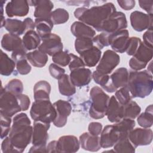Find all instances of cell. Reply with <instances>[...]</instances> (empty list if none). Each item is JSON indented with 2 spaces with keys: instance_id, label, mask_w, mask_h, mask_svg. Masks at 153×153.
<instances>
[{
  "instance_id": "1",
  "label": "cell",
  "mask_w": 153,
  "mask_h": 153,
  "mask_svg": "<svg viewBox=\"0 0 153 153\" xmlns=\"http://www.w3.org/2000/svg\"><path fill=\"white\" fill-rule=\"evenodd\" d=\"M25 113L16 115L13 120V125L9 138L16 152H23L32 140L33 127Z\"/></svg>"
},
{
  "instance_id": "2",
  "label": "cell",
  "mask_w": 153,
  "mask_h": 153,
  "mask_svg": "<svg viewBox=\"0 0 153 153\" xmlns=\"http://www.w3.org/2000/svg\"><path fill=\"white\" fill-rule=\"evenodd\" d=\"M115 11H116L115 5L112 2H108L90 8L79 7L75 10L74 14L75 18L80 22L100 32L104 21Z\"/></svg>"
},
{
  "instance_id": "3",
  "label": "cell",
  "mask_w": 153,
  "mask_h": 153,
  "mask_svg": "<svg viewBox=\"0 0 153 153\" xmlns=\"http://www.w3.org/2000/svg\"><path fill=\"white\" fill-rule=\"evenodd\" d=\"M126 87L132 97L145 98L152 91V75L146 70L130 72Z\"/></svg>"
},
{
  "instance_id": "4",
  "label": "cell",
  "mask_w": 153,
  "mask_h": 153,
  "mask_svg": "<svg viewBox=\"0 0 153 153\" xmlns=\"http://www.w3.org/2000/svg\"><path fill=\"white\" fill-rule=\"evenodd\" d=\"M91 101L89 109L90 116L94 119H100L106 114L109 96L99 87H93L90 91Z\"/></svg>"
},
{
  "instance_id": "5",
  "label": "cell",
  "mask_w": 153,
  "mask_h": 153,
  "mask_svg": "<svg viewBox=\"0 0 153 153\" xmlns=\"http://www.w3.org/2000/svg\"><path fill=\"white\" fill-rule=\"evenodd\" d=\"M30 115L34 121H39L50 124L54 120L56 112L50 100H39L33 102Z\"/></svg>"
},
{
  "instance_id": "6",
  "label": "cell",
  "mask_w": 153,
  "mask_h": 153,
  "mask_svg": "<svg viewBox=\"0 0 153 153\" xmlns=\"http://www.w3.org/2000/svg\"><path fill=\"white\" fill-rule=\"evenodd\" d=\"M22 111L17 96L1 88L0 94V113L11 117Z\"/></svg>"
},
{
  "instance_id": "7",
  "label": "cell",
  "mask_w": 153,
  "mask_h": 153,
  "mask_svg": "<svg viewBox=\"0 0 153 153\" xmlns=\"http://www.w3.org/2000/svg\"><path fill=\"white\" fill-rule=\"evenodd\" d=\"M127 27V21L125 14L116 11L104 21L100 32L112 33L125 29Z\"/></svg>"
},
{
  "instance_id": "8",
  "label": "cell",
  "mask_w": 153,
  "mask_h": 153,
  "mask_svg": "<svg viewBox=\"0 0 153 153\" xmlns=\"http://www.w3.org/2000/svg\"><path fill=\"white\" fill-rule=\"evenodd\" d=\"M41 40L42 42L38 47V50L41 52L53 56L63 51V43L59 35L51 33L41 38Z\"/></svg>"
},
{
  "instance_id": "9",
  "label": "cell",
  "mask_w": 153,
  "mask_h": 153,
  "mask_svg": "<svg viewBox=\"0 0 153 153\" xmlns=\"http://www.w3.org/2000/svg\"><path fill=\"white\" fill-rule=\"evenodd\" d=\"M120 62V57L116 52L111 50H107L103 53L96 71L103 74L109 75L119 64Z\"/></svg>"
},
{
  "instance_id": "10",
  "label": "cell",
  "mask_w": 153,
  "mask_h": 153,
  "mask_svg": "<svg viewBox=\"0 0 153 153\" xmlns=\"http://www.w3.org/2000/svg\"><path fill=\"white\" fill-rule=\"evenodd\" d=\"M50 126V123L39 121H34L32 136V143L33 146L46 148L47 142L48 138V130Z\"/></svg>"
},
{
  "instance_id": "11",
  "label": "cell",
  "mask_w": 153,
  "mask_h": 153,
  "mask_svg": "<svg viewBox=\"0 0 153 153\" xmlns=\"http://www.w3.org/2000/svg\"><path fill=\"white\" fill-rule=\"evenodd\" d=\"M128 138L133 145L137 148L139 146L149 145L152 141L153 133L148 128H136L130 131Z\"/></svg>"
},
{
  "instance_id": "12",
  "label": "cell",
  "mask_w": 153,
  "mask_h": 153,
  "mask_svg": "<svg viewBox=\"0 0 153 153\" xmlns=\"http://www.w3.org/2000/svg\"><path fill=\"white\" fill-rule=\"evenodd\" d=\"M152 14H145L139 11H134L130 16L131 25L133 29L137 32L152 29Z\"/></svg>"
},
{
  "instance_id": "13",
  "label": "cell",
  "mask_w": 153,
  "mask_h": 153,
  "mask_svg": "<svg viewBox=\"0 0 153 153\" xmlns=\"http://www.w3.org/2000/svg\"><path fill=\"white\" fill-rule=\"evenodd\" d=\"M53 105L56 112V117L53 123L55 126L62 127L66 125L68 117L71 112V105L69 102L63 100H59Z\"/></svg>"
},
{
  "instance_id": "14",
  "label": "cell",
  "mask_w": 153,
  "mask_h": 153,
  "mask_svg": "<svg viewBox=\"0 0 153 153\" xmlns=\"http://www.w3.org/2000/svg\"><path fill=\"white\" fill-rule=\"evenodd\" d=\"M128 39V31L127 29H123L110 33L109 44L113 51L116 53H123L126 50Z\"/></svg>"
},
{
  "instance_id": "15",
  "label": "cell",
  "mask_w": 153,
  "mask_h": 153,
  "mask_svg": "<svg viewBox=\"0 0 153 153\" xmlns=\"http://www.w3.org/2000/svg\"><path fill=\"white\" fill-rule=\"evenodd\" d=\"M100 134V146L103 148L114 146L121 137L118 130L114 124L106 126Z\"/></svg>"
},
{
  "instance_id": "16",
  "label": "cell",
  "mask_w": 153,
  "mask_h": 153,
  "mask_svg": "<svg viewBox=\"0 0 153 153\" xmlns=\"http://www.w3.org/2000/svg\"><path fill=\"white\" fill-rule=\"evenodd\" d=\"M29 11V2L25 0H12L5 7V13L9 17H23L28 14Z\"/></svg>"
},
{
  "instance_id": "17",
  "label": "cell",
  "mask_w": 153,
  "mask_h": 153,
  "mask_svg": "<svg viewBox=\"0 0 153 153\" xmlns=\"http://www.w3.org/2000/svg\"><path fill=\"white\" fill-rule=\"evenodd\" d=\"M106 115L111 123H116L124 118L123 105L118 102L114 96L109 99Z\"/></svg>"
},
{
  "instance_id": "18",
  "label": "cell",
  "mask_w": 153,
  "mask_h": 153,
  "mask_svg": "<svg viewBox=\"0 0 153 153\" xmlns=\"http://www.w3.org/2000/svg\"><path fill=\"white\" fill-rule=\"evenodd\" d=\"M79 142L72 135H66L59 137L57 140L58 152H76L79 149Z\"/></svg>"
},
{
  "instance_id": "19",
  "label": "cell",
  "mask_w": 153,
  "mask_h": 153,
  "mask_svg": "<svg viewBox=\"0 0 153 153\" xmlns=\"http://www.w3.org/2000/svg\"><path fill=\"white\" fill-rule=\"evenodd\" d=\"M29 4L35 6L34 17L36 19H50L54 7L53 3L50 0L29 1Z\"/></svg>"
},
{
  "instance_id": "20",
  "label": "cell",
  "mask_w": 153,
  "mask_h": 153,
  "mask_svg": "<svg viewBox=\"0 0 153 153\" xmlns=\"http://www.w3.org/2000/svg\"><path fill=\"white\" fill-rule=\"evenodd\" d=\"M69 76L75 86L81 87L90 83L92 79V73L89 69L82 68L71 71Z\"/></svg>"
},
{
  "instance_id": "21",
  "label": "cell",
  "mask_w": 153,
  "mask_h": 153,
  "mask_svg": "<svg viewBox=\"0 0 153 153\" xmlns=\"http://www.w3.org/2000/svg\"><path fill=\"white\" fill-rule=\"evenodd\" d=\"M1 47L5 50L12 52L20 50H26L22 39L19 36L10 33L3 35L1 39Z\"/></svg>"
},
{
  "instance_id": "22",
  "label": "cell",
  "mask_w": 153,
  "mask_h": 153,
  "mask_svg": "<svg viewBox=\"0 0 153 153\" xmlns=\"http://www.w3.org/2000/svg\"><path fill=\"white\" fill-rule=\"evenodd\" d=\"M79 142L81 148L88 151L96 152L101 148L100 137L98 136L92 135L89 132L82 133L79 136Z\"/></svg>"
},
{
  "instance_id": "23",
  "label": "cell",
  "mask_w": 153,
  "mask_h": 153,
  "mask_svg": "<svg viewBox=\"0 0 153 153\" xmlns=\"http://www.w3.org/2000/svg\"><path fill=\"white\" fill-rule=\"evenodd\" d=\"M71 31L76 38H93L96 35V31L93 28L80 21H76L72 23L71 26Z\"/></svg>"
},
{
  "instance_id": "24",
  "label": "cell",
  "mask_w": 153,
  "mask_h": 153,
  "mask_svg": "<svg viewBox=\"0 0 153 153\" xmlns=\"http://www.w3.org/2000/svg\"><path fill=\"white\" fill-rule=\"evenodd\" d=\"M79 55L85 66L88 67H93L99 62L102 52L101 50L96 46H93L91 48L82 52Z\"/></svg>"
},
{
  "instance_id": "25",
  "label": "cell",
  "mask_w": 153,
  "mask_h": 153,
  "mask_svg": "<svg viewBox=\"0 0 153 153\" xmlns=\"http://www.w3.org/2000/svg\"><path fill=\"white\" fill-rule=\"evenodd\" d=\"M129 73L125 68H120L110 75V80L115 90L126 86Z\"/></svg>"
},
{
  "instance_id": "26",
  "label": "cell",
  "mask_w": 153,
  "mask_h": 153,
  "mask_svg": "<svg viewBox=\"0 0 153 153\" xmlns=\"http://www.w3.org/2000/svg\"><path fill=\"white\" fill-rule=\"evenodd\" d=\"M51 85L46 81L37 82L33 87V97L35 100H50Z\"/></svg>"
},
{
  "instance_id": "27",
  "label": "cell",
  "mask_w": 153,
  "mask_h": 153,
  "mask_svg": "<svg viewBox=\"0 0 153 153\" xmlns=\"http://www.w3.org/2000/svg\"><path fill=\"white\" fill-rule=\"evenodd\" d=\"M136 61L146 66L152 58V48L141 42L137 51L132 57Z\"/></svg>"
},
{
  "instance_id": "28",
  "label": "cell",
  "mask_w": 153,
  "mask_h": 153,
  "mask_svg": "<svg viewBox=\"0 0 153 153\" xmlns=\"http://www.w3.org/2000/svg\"><path fill=\"white\" fill-rule=\"evenodd\" d=\"M4 26L9 33L20 36L26 32V26L23 22L16 19H7L5 20Z\"/></svg>"
},
{
  "instance_id": "29",
  "label": "cell",
  "mask_w": 153,
  "mask_h": 153,
  "mask_svg": "<svg viewBox=\"0 0 153 153\" xmlns=\"http://www.w3.org/2000/svg\"><path fill=\"white\" fill-rule=\"evenodd\" d=\"M59 90L60 93L65 96H71L76 92L75 86L72 82L70 76L67 74L62 75L58 79Z\"/></svg>"
},
{
  "instance_id": "30",
  "label": "cell",
  "mask_w": 153,
  "mask_h": 153,
  "mask_svg": "<svg viewBox=\"0 0 153 153\" xmlns=\"http://www.w3.org/2000/svg\"><path fill=\"white\" fill-rule=\"evenodd\" d=\"M23 44L27 51L36 49L41 44V37L34 30L26 32L22 39Z\"/></svg>"
},
{
  "instance_id": "31",
  "label": "cell",
  "mask_w": 153,
  "mask_h": 153,
  "mask_svg": "<svg viewBox=\"0 0 153 153\" xmlns=\"http://www.w3.org/2000/svg\"><path fill=\"white\" fill-rule=\"evenodd\" d=\"M26 57L27 61L32 65L36 68L44 67L48 60L47 54L41 52L39 50H35L27 53Z\"/></svg>"
},
{
  "instance_id": "32",
  "label": "cell",
  "mask_w": 153,
  "mask_h": 153,
  "mask_svg": "<svg viewBox=\"0 0 153 153\" xmlns=\"http://www.w3.org/2000/svg\"><path fill=\"white\" fill-rule=\"evenodd\" d=\"M92 78L94 82L100 85L108 93H114L117 91L111 83L110 75L108 74H103L94 71L92 74Z\"/></svg>"
},
{
  "instance_id": "33",
  "label": "cell",
  "mask_w": 153,
  "mask_h": 153,
  "mask_svg": "<svg viewBox=\"0 0 153 153\" xmlns=\"http://www.w3.org/2000/svg\"><path fill=\"white\" fill-rule=\"evenodd\" d=\"M16 66L15 62L1 50L0 58V74L4 76L10 75L14 70Z\"/></svg>"
},
{
  "instance_id": "34",
  "label": "cell",
  "mask_w": 153,
  "mask_h": 153,
  "mask_svg": "<svg viewBox=\"0 0 153 153\" xmlns=\"http://www.w3.org/2000/svg\"><path fill=\"white\" fill-rule=\"evenodd\" d=\"M35 23L36 32L41 38L51 33L54 25L50 19H36Z\"/></svg>"
},
{
  "instance_id": "35",
  "label": "cell",
  "mask_w": 153,
  "mask_h": 153,
  "mask_svg": "<svg viewBox=\"0 0 153 153\" xmlns=\"http://www.w3.org/2000/svg\"><path fill=\"white\" fill-rule=\"evenodd\" d=\"M114 125L120 134V138H122L128 137V133L135 126V121L134 120L123 118L120 121L115 123Z\"/></svg>"
},
{
  "instance_id": "36",
  "label": "cell",
  "mask_w": 153,
  "mask_h": 153,
  "mask_svg": "<svg viewBox=\"0 0 153 153\" xmlns=\"http://www.w3.org/2000/svg\"><path fill=\"white\" fill-rule=\"evenodd\" d=\"M152 105L148 106L144 112L138 115L137 121L140 126L143 128H149L153 124Z\"/></svg>"
},
{
  "instance_id": "37",
  "label": "cell",
  "mask_w": 153,
  "mask_h": 153,
  "mask_svg": "<svg viewBox=\"0 0 153 153\" xmlns=\"http://www.w3.org/2000/svg\"><path fill=\"white\" fill-rule=\"evenodd\" d=\"M124 118H129L131 120L135 119L141 111L140 107L138 104L133 100H130L127 104L123 105Z\"/></svg>"
},
{
  "instance_id": "38",
  "label": "cell",
  "mask_w": 153,
  "mask_h": 153,
  "mask_svg": "<svg viewBox=\"0 0 153 153\" xmlns=\"http://www.w3.org/2000/svg\"><path fill=\"white\" fill-rule=\"evenodd\" d=\"M135 147L130 142L128 137L120 138L114 145L115 152H135Z\"/></svg>"
},
{
  "instance_id": "39",
  "label": "cell",
  "mask_w": 153,
  "mask_h": 153,
  "mask_svg": "<svg viewBox=\"0 0 153 153\" xmlns=\"http://www.w3.org/2000/svg\"><path fill=\"white\" fill-rule=\"evenodd\" d=\"M69 18V13L64 8H59L53 11L50 19L54 25H60L68 22Z\"/></svg>"
},
{
  "instance_id": "40",
  "label": "cell",
  "mask_w": 153,
  "mask_h": 153,
  "mask_svg": "<svg viewBox=\"0 0 153 153\" xmlns=\"http://www.w3.org/2000/svg\"><path fill=\"white\" fill-rule=\"evenodd\" d=\"M93 46V38H78L75 41V49L79 54Z\"/></svg>"
},
{
  "instance_id": "41",
  "label": "cell",
  "mask_w": 153,
  "mask_h": 153,
  "mask_svg": "<svg viewBox=\"0 0 153 153\" xmlns=\"http://www.w3.org/2000/svg\"><path fill=\"white\" fill-rule=\"evenodd\" d=\"M114 96L118 102L122 105H124L131 100L132 96L126 86L120 88L115 91Z\"/></svg>"
},
{
  "instance_id": "42",
  "label": "cell",
  "mask_w": 153,
  "mask_h": 153,
  "mask_svg": "<svg viewBox=\"0 0 153 153\" xmlns=\"http://www.w3.org/2000/svg\"><path fill=\"white\" fill-rule=\"evenodd\" d=\"M4 88L7 91L17 96L22 94L23 85L21 80L19 79H13L7 83Z\"/></svg>"
},
{
  "instance_id": "43",
  "label": "cell",
  "mask_w": 153,
  "mask_h": 153,
  "mask_svg": "<svg viewBox=\"0 0 153 153\" xmlns=\"http://www.w3.org/2000/svg\"><path fill=\"white\" fill-rule=\"evenodd\" d=\"M70 60L71 57L69 53L66 51H60L52 56L53 62L55 64L62 67L68 65L70 62Z\"/></svg>"
},
{
  "instance_id": "44",
  "label": "cell",
  "mask_w": 153,
  "mask_h": 153,
  "mask_svg": "<svg viewBox=\"0 0 153 153\" xmlns=\"http://www.w3.org/2000/svg\"><path fill=\"white\" fill-rule=\"evenodd\" d=\"M1 117V138L2 139H5L7 136L10 133L11 130V117L4 115L0 113Z\"/></svg>"
},
{
  "instance_id": "45",
  "label": "cell",
  "mask_w": 153,
  "mask_h": 153,
  "mask_svg": "<svg viewBox=\"0 0 153 153\" xmlns=\"http://www.w3.org/2000/svg\"><path fill=\"white\" fill-rule=\"evenodd\" d=\"M109 34L106 32H102L101 33L97 35L93 38V43L96 44V47L100 50L103 48L109 45Z\"/></svg>"
},
{
  "instance_id": "46",
  "label": "cell",
  "mask_w": 153,
  "mask_h": 153,
  "mask_svg": "<svg viewBox=\"0 0 153 153\" xmlns=\"http://www.w3.org/2000/svg\"><path fill=\"white\" fill-rule=\"evenodd\" d=\"M141 40L139 38L136 36H132L129 38L126 52L129 56H133L137 51L139 46L141 43Z\"/></svg>"
},
{
  "instance_id": "47",
  "label": "cell",
  "mask_w": 153,
  "mask_h": 153,
  "mask_svg": "<svg viewBox=\"0 0 153 153\" xmlns=\"http://www.w3.org/2000/svg\"><path fill=\"white\" fill-rule=\"evenodd\" d=\"M69 55L71 60L68 65L71 71L76 69L85 68V66L80 57H78L72 53H69Z\"/></svg>"
},
{
  "instance_id": "48",
  "label": "cell",
  "mask_w": 153,
  "mask_h": 153,
  "mask_svg": "<svg viewBox=\"0 0 153 153\" xmlns=\"http://www.w3.org/2000/svg\"><path fill=\"white\" fill-rule=\"evenodd\" d=\"M16 69L21 75H27L31 71V66L28 63L27 59L20 60L16 63Z\"/></svg>"
},
{
  "instance_id": "49",
  "label": "cell",
  "mask_w": 153,
  "mask_h": 153,
  "mask_svg": "<svg viewBox=\"0 0 153 153\" xmlns=\"http://www.w3.org/2000/svg\"><path fill=\"white\" fill-rule=\"evenodd\" d=\"M48 70L51 76L57 79L65 73V70L63 68L55 63L50 64L48 68Z\"/></svg>"
},
{
  "instance_id": "50",
  "label": "cell",
  "mask_w": 153,
  "mask_h": 153,
  "mask_svg": "<svg viewBox=\"0 0 153 153\" xmlns=\"http://www.w3.org/2000/svg\"><path fill=\"white\" fill-rule=\"evenodd\" d=\"M88 132L94 136H99L102 131V124L99 122H91L88 127Z\"/></svg>"
},
{
  "instance_id": "51",
  "label": "cell",
  "mask_w": 153,
  "mask_h": 153,
  "mask_svg": "<svg viewBox=\"0 0 153 153\" xmlns=\"http://www.w3.org/2000/svg\"><path fill=\"white\" fill-rule=\"evenodd\" d=\"M17 97L18 99L22 111H27L29 107L30 103L29 97L26 94H23L17 95Z\"/></svg>"
},
{
  "instance_id": "52",
  "label": "cell",
  "mask_w": 153,
  "mask_h": 153,
  "mask_svg": "<svg viewBox=\"0 0 153 153\" xmlns=\"http://www.w3.org/2000/svg\"><path fill=\"white\" fill-rule=\"evenodd\" d=\"M1 150L3 153L16 152L15 149L11 143L9 137H6L2 141L1 144Z\"/></svg>"
},
{
  "instance_id": "53",
  "label": "cell",
  "mask_w": 153,
  "mask_h": 153,
  "mask_svg": "<svg viewBox=\"0 0 153 153\" xmlns=\"http://www.w3.org/2000/svg\"><path fill=\"white\" fill-rule=\"evenodd\" d=\"M139 4L140 8L143 9L145 11L148 13V14H152L153 13V1H139Z\"/></svg>"
},
{
  "instance_id": "54",
  "label": "cell",
  "mask_w": 153,
  "mask_h": 153,
  "mask_svg": "<svg viewBox=\"0 0 153 153\" xmlns=\"http://www.w3.org/2000/svg\"><path fill=\"white\" fill-rule=\"evenodd\" d=\"M143 43L146 46L152 48V29H148L143 35Z\"/></svg>"
},
{
  "instance_id": "55",
  "label": "cell",
  "mask_w": 153,
  "mask_h": 153,
  "mask_svg": "<svg viewBox=\"0 0 153 153\" xmlns=\"http://www.w3.org/2000/svg\"><path fill=\"white\" fill-rule=\"evenodd\" d=\"M120 7L124 10H130L135 6V1L133 0L117 1Z\"/></svg>"
},
{
  "instance_id": "56",
  "label": "cell",
  "mask_w": 153,
  "mask_h": 153,
  "mask_svg": "<svg viewBox=\"0 0 153 153\" xmlns=\"http://www.w3.org/2000/svg\"><path fill=\"white\" fill-rule=\"evenodd\" d=\"M47 152H58L57 140H53L48 143L46 146Z\"/></svg>"
},
{
  "instance_id": "57",
  "label": "cell",
  "mask_w": 153,
  "mask_h": 153,
  "mask_svg": "<svg viewBox=\"0 0 153 153\" xmlns=\"http://www.w3.org/2000/svg\"><path fill=\"white\" fill-rule=\"evenodd\" d=\"M23 22L26 26V32L30 30H34V28L35 27V23L33 22V21L32 20V19L31 18H30V17L26 18L23 20Z\"/></svg>"
}]
</instances>
